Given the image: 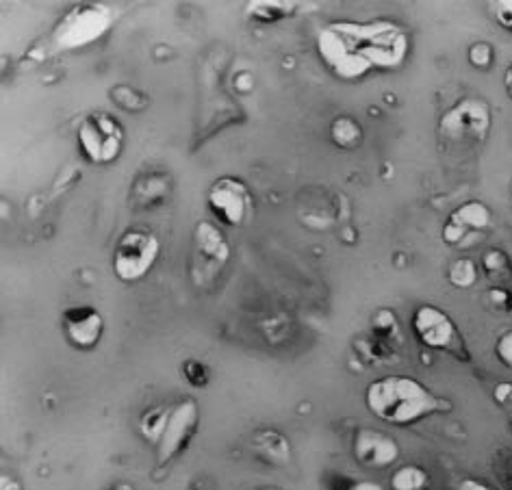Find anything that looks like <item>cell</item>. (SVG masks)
Listing matches in <instances>:
<instances>
[{
    "mask_svg": "<svg viewBox=\"0 0 512 490\" xmlns=\"http://www.w3.org/2000/svg\"><path fill=\"white\" fill-rule=\"evenodd\" d=\"M315 48L332 76L352 83L371 72L402 68L411 53V35L391 20H341L319 29Z\"/></svg>",
    "mask_w": 512,
    "mask_h": 490,
    "instance_id": "1",
    "label": "cell"
},
{
    "mask_svg": "<svg viewBox=\"0 0 512 490\" xmlns=\"http://www.w3.org/2000/svg\"><path fill=\"white\" fill-rule=\"evenodd\" d=\"M365 406L376 419L398 428L452 410L450 399L432 393L424 382L411 376H382L369 382Z\"/></svg>",
    "mask_w": 512,
    "mask_h": 490,
    "instance_id": "2",
    "label": "cell"
},
{
    "mask_svg": "<svg viewBox=\"0 0 512 490\" xmlns=\"http://www.w3.org/2000/svg\"><path fill=\"white\" fill-rule=\"evenodd\" d=\"M113 27V11L102 3H79L53 27V44L59 50H81L100 42Z\"/></svg>",
    "mask_w": 512,
    "mask_h": 490,
    "instance_id": "3",
    "label": "cell"
},
{
    "mask_svg": "<svg viewBox=\"0 0 512 490\" xmlns=\"http://www.w3.org/2000/svg\"><path fill=\"white\" fill-rule=\"evenodd\" d=\"M161 259V241L155 232L148 228H128L124 230L113 248L111 267L113 274L124 285H135L144 280L157 261Z\"/></svg>",
    "mask_w": 512,
    "mask_h": 490,
    "instance_id": "4",
    "label": "cell"
},
{
    "mask_svg": "<svg viewBox=\"0 0 512 490\" xmlns=\"http://www.w3.org/2000/svg\"><path fill=\"white\" fill-rule=\"evenodd\" d=\"M76 144L87 163L111 165L124 152V126L111 113L92 111L76 126Z\"/></svg>",
    "mask_w": 512,
    "mask_h": 490,
    "instance_id": "5",
    "label": "cell"
},
{
    "mask_svg": "<svg viewBox=\"0 0 512 490\" xmlns=\"http://www.w3.org/2000/svg\"><path fill=\"white\" fill-rule=\"evenodd\" d=\"M491 107L482 98H463L439 118V135L452 144H482L491 131Z\"/></svg>",
    "mask_w": 512,
    "mask_h": 490,
    "instance_id": "6",
    "label": "cell"
},
{
    "mask_svg": "<svg viewBox=\"0 0 512 490\" xmlns=\"http://www.w3.org/2000/svg\"><path fill=\"white\" fill-rule=\"evenodd\" d=\"M411 328L415 339L432 352H447L456 358L467 360V347L463 337H460V330L452 321V317L439 306L432 304H421L413 313Z\"/></svg>",
    "mask_w": 512,
    "mask_h": 490,
    "instance_id": "7",
    "label": "cell"
},
{
    "mask_svg": "<svg viewBox=\"0 0 512 490\" xmlns=\"http://www.w3.org/2000/svg\"><path fill=\"white\" fill-rule=\"evenodd\" d=\"M207 206L217 222L228 228H239L254 213L252 189L237 176H220L207 191Z\"/></svg>",
    "mask_w": 512,
    "mask_h": 490,
    "instance_id": "8",
    "label": "cell"
},
{
    "mask_svg": "<svg viewBox=\"0 0 512 490\" xmlns=\"http://www.w3.org/2000/svg\"><path fill=\"white\" fill-rule=\"evenodd\" d=\"M200 430V408L194 399H181L172 406V415L168 425L157 443V469H165L178 456L185 454L191 438Z\"/></svg>",
    "mask_w": 512,
    "mask_h": 490,
    "instance_id": "9",
    "label": "cell"
},
{
    "mask_svg": "<svg viewBox=\"0 0 512 490\" xmlns=\"http://www.w3.org/2000/svg\"><path fill=\"white\" fill-rule=\"evenodd\" d=\"M66 341L79 352H92L105 334V317L94 306H72L61 315Z\"/></svg>",
    "mask_w": 512,
    "mask_h": 490,
    "instance_id": "10",
    "label": "cell"
},
{
    "mask_svg": "<svg viewBox=\"0 0 512 490\" xmlns=\"http://www.w3.org/2000/svg\"><path fill=\"white\" fill-rule=\"evenodd\" d=\"M230 259L224 235L211 222H198L194 228V269L198 276L217 278Z\"/></svg>",
    "mask_w": 512,
    "mask_h": 490,
    "instance_id": "11",
    "label": "cell"
},
{
    "mask_svg": "<svg viewBox=\"0 0 512 490\" xmlns=\"http://www.w3.org/2000/svg\"><path fill=\"white\" fill-rule=\"evenodd\" d=\"M352 456L367 469H389L400 458V445L391 434L374 428H361L354 434Z\"/></svg>",
    "mask_w": 512,
    "mask_h": 490,
    "instance_id": "12",
    "label": "cell"
},
{
    "mask_svg": "<svg viewBox=\"0 0 512 490\" xmlns=\"http://www.w3.org/2000/svg\"><path fill=\"white\" fill-rule=\"evenodd\" d=\"M252 445L256 454L270 464H287L291 458V447H289L287 436L278 434L276 430L256 432Z\"/></svg>",
    "mask_w": 512,
    "mask_h": 490,
    "instance_id": "13",
    "label": "cell"
},
{
    "mask_svg": "<svg viewBox=\"0 0 512 490\" xmlns=\"http://www.w3.org/2000/svg\"><path fill=\"white\" fill-rule=\"evenodd\" d=\"M450 222L463 226L465 230L471 232V235H476V232H486L493 226V215L484 202L471 200V202H465L463 206H458V209L450 215Z\"/></svg>",
    "mask_w": 512,
    "mask_h": 490,
    "instance_id": "14",
    "label": "cell"
},
{
    "mask_svg": "<svg viewBox=\"0 0 512 490\" xmlns=\"http://www.w3.org/2000/svg\"><path fill=\"white\" fill-rule=\"evenodd\" d=\"M298 11V3L291 0H252L246 7V16L259 24H276L291 18Z\"/></svg>",
    "mask_w": 512,
    "mask_h": 490,
    "instance_id": "15",
    "label": "cell"
},
{
    "mask_svg": "<svg viewBox=\"0 0 512 490\" xmlns=\"http://www.w3.org/2000/svg\"><path fill=\"white\" fill-rule=\"evenodd\" d=\"M170 415H172V406H152L148 408L142 417H139V434H142L144 441L152 443L157 447L159 438L165 430V425H168L170 421Z\"/></svg>",
    "mask_w": 512,
    "mask_h": 490,
    "instance_id": "16",
    "label": "cell"
},
{
    "mask_svg": "<svg viewBox=\"0 0 512 490\" xmlns=\"http://www.w3.org/2000/svg\"><path fill=\"white\" fill-rule=\"evenodd\" d=\"M330 139L335 146L343 150H352L361 146L363 128L358 124V120L350 118V115H341V118L332 120L330 124Z\"/></svg>",
    "mask_w": 512,
    "mask_h": 490,
    "instance_id": "17",
    "label": "cell"
},
{
    "mask_svg": "<svg viewBox=\"0 0 512 490\" xmlns=\"http://www.w3.org/2000/svg\"><path fill=\"white\" fill-rule=\"evenodd\" d=\"M391 490H430V475L419 464H404L391 475Z\"/></svg>",
    "mask_w": 512,
    "mask_h": 490,
    "instance_id": "18",
    "label": "cell"
},
{
    "mask_svg": "<svg viewBox=\"0 0 512 490\" xmlns=\"http://www.w3.org/2000/svg\"><path fill=\"white\" fill-rule=\"evenodd\" d=\"M447 280H450L456 289H469L476 285L478 280V265L471 259H456L447 267Z\"/></svg>",
    "mask_w": 512,
    "mask_h": 490,
    "instance_id": "19",
    "label": "cell"
},
{
    "mask_svg": "<svg viewBox=\"0 0 512 490\" xmlns=\"http://www.w3.org/2000/svg\"><path fill=\"white\" fill-rule=\"evenodd\" d=\"M495 50L489 42H476L469 48V63L478 70H489L493 66Z\"/></svg>",
    "mask_w": 512,
    "mask_h": 490,
    "instance_id": "20",
    "label": "cell"
},
{
    "mask_svg": "<svg viewBox=\"0 0 512 490\" xmlns=\"http://www.w3.org/2000/svg\"><path fill=\"white\" fill-rule=\"evenodd\" d=\"M443 241L447 245H454V248H467L471 241H476V235H471L469 230L447 219V224L443 228Z\"/></svg>",
    "mask_w": 512,
    "mask_h": 490,
    "instance_id": "21",
    "label": "cell"
},
{
    "mask_svg": "<svg viewBox=\"0 0 512 490\" xmlns=\"http://www.w3.org/2000/svg\"><path fill=\"white\" fill-rule=\"evenodd\" d=\"M491 16L499 27L512 33V0H497V3H491Z\"/></svg>",
    "mask_w": 512,
    "mask_h": 490,
    "instance_id": "22",
    "label": "cell"
},
{
    "mask_svg": "<svg viewBox=\"0 0 512 490\" xmlns=\"http://www.w3.org/2000/svg\"><path fill=\"white\" fill-rule=\"evenodd\" d=\"M495 358L504 367L512 369V330H506L495 341Z\"/></svg>",
    "mask_w": 512,
    "mask_h": 490,
    "instance_id": "23",
    "label": "cell"
},
{
    "mask_svg": "<svg viewBox=\"0 0 512 490\" xmlns=\"http://www.w3.org/2000/svg\"><path fill=\"white\" fill-rule=\"evenodd\" d=\"M484 269L489 274H502V272H506V267H508V259H506V254L504 252H499V250H491V252H486L484 254Z\"/></svg>",
    "mask_w": 512,
    "mask_h": 490,
    "instance_id": "24",
    "label": "cell"
},
{
    "mask_svg": "<svg viewBox=\"0 0 512 490\" xmlns=\"http://www.w3.org/2000/svg\"><path fill=\"white\" fill-rule=\"evenodd\" d=\"M185 376L187 380L194 384V386H204L209 382V371L207 367H204L202 363H196V360H189V363H185Z\"/></svg>",
    "mask_w": 512,
    "mask_h": 490,
    "instance_id": "25",
    "label": "cell"
},
{
    "mask_svg": "<svg viewBox=\"0 0 512 490\" xmlns=\"http://www.w3.org/2000/svg\"><path fill=\"white\" fill-rule=\"evenodd\" d=\"M493 399L502 406L512 404V382H499L493 389Z\"/></svg>",
    "mask_w": 512,
    "mask_h": 490,
    "instance_id": "26",
    "label": "cell"
},
{
    "mask_svg": "<svg viewBox=\"0 0 512 490\" xmlns=\"http://www.w3.org/2000/svg\"><path fill=\"white\" fill-rule=\"evenodd\" d=\"M489 298L495 308H510V304H512V293H508L506 289H499V287L489 291Z\"/></svg>",
    "mask_w": 512,
    "mask_h": 490,
    "instance_id": "27",
    "label": "cell"
},
{
    "mask_svg": "<svg viewBox=\"0 0 512 490\" xmlns=\"http://www.w3.org/2000/svg\"><path fill=\"white\" fill-rule=\"evenodd\" d=\"M456 490H495V488H491L489 484H484V482H480V480H463L458 484V488Z\"/></svg>",
    "mask_w": 512,
    "mask_h": 490,
    "instance_id": "28",
    "label": "cell"
},
{
    "mask_svg": "<svg viewBox=\"0 0 512 490\" xmlns=\"http://www.w3.org/2000/svg\"><path fill=\"white\" fill-rule=\"evenodd\" d=\"M345 490H384L378 482H371V480H358V482H352Z\"/></svg>",
    "mask_w": 512,
    "mask_h": 490,
    "instance_id": "29",
    "label": "cell"
},
{
    "mask_svg": "<svg viewBox=\"0 0 512 490\" xmlns=\"http://www.w3.org/2000/svg\"><path fill=\"white\" fill-rule=\"evenodd\" d=\"M0 490H24V488L18 480H14V477L5 473L3 480H0Z\"/></svg>",
    "mask_w": 512,
    "mask_h": 490,
    "instance_id": "30",
    "label": "cell"
},
{
    "mask_svg": "<svg viewBox=\"0 0 512 490\" xmlns=\"http://www.w3.org/2000/svg\"><path fill=\"white\" fill-rule=\"evenodd\" d=\"M504 87H506V94L512 98V63L504 72Z\"/></svg>",
    "mask_w": 512,
    "mask_h": 490,
    "instance_id": "31",
    "label": "cell"
},
{
    "mask_svg": "<svg viewBox=\"0 0 512 490\" xmlns=\"http://www.w3.org/2000/svg\"><path fill=\"white\" fill-rule=\"evenodd\" d=\"M109 490H137V488L128 482H118V484H113Z\"/></svg>",
    "mask_w": 512,
    "mask_h": 490,
    "instance_id": "32",
    "label": "cell"
},
{
    "mask_svg": "<svg viewBox=\"0 0 512 490\" xmlns=\"http://www.w3.org/2000/svg\"><path fill=\"white\" fill-rule=\"evenodd\" d=\"M187 490H202V488H187Z\"/></svg>",
    "mask_w": 512,
    "mask_h": 490,
    "instance_id": "33",
    "label": "cell"
},
{
    "mask_svg": "<svg viewBox=\"0 0 512 490\" xmlns=\"http://www.w3.org/2000/svg\"><path fill=\"white\" fill-rule=\"evenodd\" d=\"M510 198H512V187H510Z\"/></svg>",
    "mask_w": 512,
    "mask_h": 490,
    "instance_id": "34",
    "label": "cell"
},
{
    "mask_svg": "<svg viewBox=\"0 0 512 490\" xmlns=\"http://www.w3.org/2000/svg\"><path fill=\"white\" fill-rule=\"evenodd\" d=\"M510 428H512V419H510Z\"/></svg>",
    "mask_w": 512,
    "mask_h": 490,
    "instance_id": "35",
    "label": "cell"
},
{
    "mask_svg": "<svg viewBox=\"0 0 512 490\" xmlns=\"http://www.w3.org/2000/svg\"><path fill=\"white\" fill-rule=\"evenodd\" d=\"M510 490H512V482H510Z\"/></svg>",
    "mask_w": 512,
    "mask_h": 490,
    "instance_id": "36",
    "label": "cell"
}]
</instances>
